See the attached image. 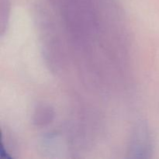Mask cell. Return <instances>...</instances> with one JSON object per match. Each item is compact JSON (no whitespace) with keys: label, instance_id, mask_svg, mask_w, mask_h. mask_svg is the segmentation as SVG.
I'll return each mask as SVG.
<instances>
[{"label":"cell","instance_id":"1","mask_svg":"<svg viewBox=\"0 0 159 159\" xmlns=\"http://www.w3.org/2000/svg\"><path fill=\"white\" fill-rule=\"evenodd\" d=\"M148 134L146 132L145 129H143L142 127H140L139 130L137 131L136 133V144H135V147L136 150L134 152L137 153H147L148 149Z\"/></svg>","mask_w":159,"mask_h":159}]
</instances>
